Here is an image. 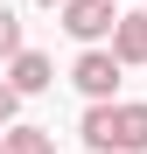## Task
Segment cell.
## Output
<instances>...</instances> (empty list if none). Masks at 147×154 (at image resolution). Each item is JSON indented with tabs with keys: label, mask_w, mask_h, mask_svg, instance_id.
Masks as SVG:
<instances>
[{
	"label": "cell",
	"mask_w": 147,
	"mask_h": 154,
	"mask_svg": "<svg viewBox=\"0 0 147 154\" xmlns=\"http://www.w3.org/2000/svg\"><path fill=\"white\" fill-rule=\"evenodd\" d=\"M77 140L91 154H147V98H105V105H84Z\"/></svg>",
	"instance_id": "1"
},
{
	"label": "cell",
	"mask_w": 147,
	"mask_h": 154,
	"mask_svg": "<svg viewBox=\"0 0 147 154\" xmlns=\"http://www.w3.org/2000/svg\"><path fill=\"white\" fill-rule=\"evenodd\" d=\"M119 70H126V63L112 56V42H91L84 56L70 63V84L84 91V105H105V98H119Z\"/></svg>",
	"instance_id": "2"
},
{
	"label": "cell",
	"mask_w": 147,
	"mask_h": 154,
	"mask_svg": "<svg viewBox=\"0 0 147 154\" xmlns=\"http://www.w3.org/2000/svg\"><path fill=\"white\" fill-rule=\"evenodd\" d=\"M14 119H21V91L0 77V126H14Z\"/></svg>",
	"instance_id": "8"
},
{
	"label": "cell",
	"mask_w": 147,
	"mask_h": 154,
	"mask_svg": "<svg viewBox=\"0 0 147 154\" xmlns=\"http://www.w3.org/2000/svg\"><path fill=\"white\" fill-rule=\"evenodd\" d=\"M112 56L126 63V70H147V7L119 14V28H112Z\"/></svg>",
	"instance_id": "5"
},
{
	"label": "cell",
	"mask_w": 147,
	"mask_h": 154,
	"mask_svg": "<svg viewBox=\"0 0 147 154\" xmlns=\"http://www.w3.org/2000/svg\"><path fill=\"white\" fill-rule=\"evenodd\" d=\"M0 154H7V126H0Z\"/></svg>",
	"instance_id": "10"
},
{
	"label": "cell",
	"mask_w": 147,
	"mask_h": 154,
	"mask_svg": "<svg viewBox=\"0 0 147 154\" xmlns=\"http://www.w3.org/2000/svg\"><path fill=\"white\" fill-rule=\"evenodd\" d=\"M7 154H56V140H49V126H7Z\"/></svg>",
	"instance_id": "6"
},
{
	"label": "cell",
	"mask_w": 147,
	"mask_h": 154,
	"mask_svg": "<svg viewBox=\"0 0 147 154\" xmlns=\"http://www.w3.org/2000/svg\"><path fill=\"white\" fill-rule=\"evenodd\" d=\"M112 7H119V0H63L56 21H63V35H70V42H84V49H91V42H112V28H119V14H112Z\"/></svg>",
	"instance_id": "3"
},
{
	"label": "cell",
	"mask_w": 147,
	"mask_h": 154,
	"mask_svg": "<svg viewBox=\"0 0 147 154\" xmlns=\"http://www.w3.org/2000/svg\"><path fill=\"white\" fill-rule=\"evenodd\" d=\"M7 84H14L21 98H35V91L56 84V63H49L42 49H21V56H7Z\"/></svg>",
	"instance_id": "4"
},
{
	"label": "cell",
	"mask_w": 147,
	"mask_h": 154,
	"mask_svg": "<svg viewBox=\"0 0 147 154\" xmlns=\"http://www.w3.org/2000/svg\"><path fill=\"white\" fill-rule=\"evenodd\" d=\"M35 7H63V0H35Z\"/></svg>",
	"instance_id": "9"
},
{
	"label": "cell",
	"mask_w": 147,
	"mask_h": 154,
	"mask_svg": "<svg viewBox=\"0 0 147 154\" xmlns=\"http://www.w3.org/2000/svg\"><path fill=\"white\" fill-rule=\"evenodd\" d=\"M21 49H28V42H21V14L0 0V56H21Z\"/></svg>",
	"instance_id": "7"
}]
</instances>
